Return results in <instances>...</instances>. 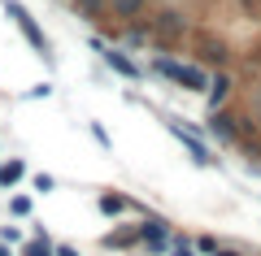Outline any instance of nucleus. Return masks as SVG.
<instances>
[{
  "instance_id": "nucleus-1",
  "label": "nucleus",
  "mask_w": 261,
  "mask_h": 256,
  "mask_svg": "<svg viewBox=\"0 0 261 256\" xmlns=\"http://www.w3.org/2000/svg\"><path fill=\"white\" fill-rule=\"evenodd\" d=\"M5 13H9V18H13V26L22 31V39H27V44L35 48V52L44 56V61H53V44H48L44 26L35 22V13H31L27 5H22V0H5Z\"/></svg>"
},
{
  "instance_id": "nucleus-2",
  "label": "nucleus",
  "mask_w": 261,
  "mask_h": 256,
  "mask_svg": "<svg viewBox=\"0 0 261 256\" xmlns=\"http://www.w3.org/2000/svg\"><path fill=\"white\" fill-rule=\"evenodd\" d=\"M187 35H192V26H187V18H183L178 9H161V13H152V39H157V44L178 48Z\"/></svg>"
},
{
  "instance_id": "nucleus-3",
  "label": "nucleus",
  "mask_w": 261,
  "mask_h": 256,
  "mask_svg": "<svg viewBox=\"0 0 261 256\" xmlns=\"http://www.w3.org/2000/svg\"><path fill=\"white\" fill-rule=\"evenodd\" d=\"M157 74H166L170 82H178V87H187V92H209L205 70H196V65H183V61H174V56H157Z\"/></svg>"
},
{
  "instance_id": "nucleus-4",
  "label": "nucleus",
  "mask_w": 261,
  "mask_h": 256,
  "mask_svg": "<svg viewBox=\"0 0 261 256\" xmlns=\"http://www.w3.org/2000/svg\"><path fill=\"white\" fill-rule=\"evenodd\" d=\"M166 126H170V135H174L178 144H187V152H192V161H196V165H209V161H214V156H209V148L200 144V139H196L192 130L183 126V122H166Z\"/></svg>"
},
{
  "instance_id": "nucleus-5",
  "label": "nucleus",
  "mask_w": 261,
  "mask_h": 256,
  "mask_svg": "<svg viewBox=\"0 0 261 256\" xmlns=\"http://www.w3.org/2000/svg\"><path fill=\"white\" fill-rule=\"evenodd\" d=\"M96 52H100L105 56V65H109V70H118V74H126V78H140V65H135V61H130V56L126 52H118V48H109V44H100V39H96Z\"/></svg>"
},
{
  "instance_id": "nucleus-6",
  "label": "nucleus",
  "mask_w": 261,
  "mask_h": 256,
  "mask_svg": "<svg viewBox=\"0 0 261 256\" xmlns=\"http://www.w3.org/2000/svg\"><path fill=\"white\" fill-rule=\"evenodd\" d=\"M196 56H200L205 65H222L226 61V44H222V39H214L209 31H200V35H196Z\"/></svg>"
},
{
  "instance_id": "nucleus-7",
  "label": "nucleus",
  "mask_w": 261,
  "mask_h": 256,
  "mask_svg": "<svg viewBox=\"0 0 261 256\" xmlns=\"http://www.w3.org/2000/svg\"><path fill=\"white\" fill-rule=\"evenodd\" d=\"M109 13L118 22H140L148 13V0H109Z\"/></svg>"
},
{
  "instance_id": "nucleus-8",
  "label": "nucleus",
  "mask_w": 261,
  "mask_h": 256,
  "mask_svg": "<svg viewBox=\"0 0 261 256\" xmlns=\"http://www.w3.org/2000/svg\"><path fill=\"white\" fill-rule=\"evenodd\" d=\"M70 5H74V13L87 18V22H105L109 18V0H70Z\"/></svg>"
},
{
  "instance_id": "nucleus-9",
  "label": "nucleus",
  "mask_w": 261,
  "mask_h": 256,
  "mask_svg": "<svg viewBox=\"0 0 261 256\" xmlns=\"http://www.w3.org/2000/svg\"><path fill=\"white\" fill-rule=\"evenodd\" d=\"M231 96V78L226 74H218V78H209V109H218V104Z\"/></svg>"
},
{
  "instance_id": "nucleus-10",
  "label": "nucleus",
  "mask_w": 261,
  "mask_h": 256,
  "mask_svg": "<svg viewBox=\"0 0 261 256\" xmlns=\"http://www.w3.org/2000/svg\"><path fill=\"white\" fill-rule=\"evenodd\" d=\"M140 239L148 247H166V226H161V221H144L140 226Z\"/></svg>"
},
{
  "instance_id": "nucleus-11",
  "label": "nucleus",
  "mask_w": 261,
  "mask_h": 256,
  "mask_svg": "<svg viewBox=\"0 0 261 256\" xmlns=\"http://www.w3.org/2000/svg\"><path fill=\"white\" fill-rule=\"evenodd\" d=\"M22 174H27V165H22V161H9V165H0V187H9V183H18Z\"/></svg>"
},
{
  "instance_id": "nucleus-12",
  "label": "nucleus",
  "mask_w": 261,
  "mask_h": 256,
  "mask_svg": "<svg viewBox=\"0 0 261 256\" xmlns=\"http://www.w3.org/2000/svg\"><path fill=\"white\" fill-rule=\"evenodd\" d=\"M100 209L105 213H122V209H126V200H122V195H100Z\"/></svg>"
},
{
  "instance_id": "nucleus-13",
  "label": "nucleus",
  "mask_w": 261,
  "mask_h": 256,
  "mask_svg": "<svg viewBox=\"0 0 261 256\" xmlns=\"http://www.w3.org/2000/svg\"><path fill=\"white\" fill-rule=\"evenodd\" d=\"M22 256H57V252H53L48 243H39V239H35V243H27V247H22Z\"/></svg>"
},
{
  "instance_id": "nucleus-14",
  "label": "nucleus",
  "mask_w": 261,
  "mask_h": 256,
  "mask_svg": "<svg viewBox=\"0 0 261 256\" xmlns=\"http://www.w3.org/2000/svg\"><path fill=\"white\" fill-rule=\"evenodd\" d=\"M9 209H13V213H18V217H27V213H31V200H27V195H18V200H13V204H9Z\"/></svg>"
},
{
  "instance_id": "nucleus-15",
  "label": "nucleus",
  "mask_w": 261,
  "mask_h": 256,
  "mask_svg": "<svg viewBox=\"0 0 261 256\" xmlns=\"http://www.w3.org/2000/svg\"><path fill=\"white\" fill-rule=\"evenodd\" d=\"M35 191H53V178H48V174H35Z\"/></svg>"
},
{
  "instance_id": "nucleus-16",
  "label": "nucleus",
  "mask_w": 261,
  "mask_h": 256,
  "mask_svg": "<svg viewBox=\"0 0 261 256\" xmlns=\"http://www.w3.org/2000/svg\"><path fill=\"white\" fill-rule=\"evenodd\" d=\"M174 256H192V243H187V239H178V243H174Z\"/></svg>"
},
{
  "instance_id": "nucleus-17",
  "label": "nucleus",
  "mask_w": 261,
  "mask_h": 256,
  "mask_svg": "<svg viewBox=\"0 0 261 256\" xmlns=\"http://www.w3.org/2000/svg\"><path fill=\"white\" fill-rule=\"evenodd\" d=\"M240 5H244L248 13H252V9H261V0H240Z\"/></svg>"
},
{
  "instance_id": "nucleus-18",
  "label": "nucleus",
  "mask_w": 261,
  "mask_h": 256,
  "mask_svg": "<svg viewBox=\"0 0 261 256\" xmlns=\"http://www.w3.org/2000/svg\"><path fill=\"white\" fill-rule=\"evenodd\" d=\"M57 256H74V247H57Z\"/></svg>"
},
{
  "instance_id": "nucleus-19",
  "label": "nucleus",
  "mask_w": 261,
  "mask_h": 256,
  "mask_svg": "<svg viewBox=\"0 0 261 256\" xmlns=\"http://www.w3.org/2000/svg\"><path fill=\"white\" fill-rule=\"evenodd\" d=\"M209 256H235V252H218V247H214V252H209Z\"/></svg>"
},
{
  "instance_id": "nucleus-20",
  "label": "nucleus",
  "mask_w": 261,
  "mask_h": 256,
  "mask_svg": "<svg viewBox=\"0 0 261 256\" xmlns=\"http://www.w3.org/2000/svg\"><path fill=\"white\" fill-rule=\"evenodd\" d=\"M0 256H9V247H0Z\"/></svg>"
}]
</instances>
